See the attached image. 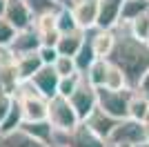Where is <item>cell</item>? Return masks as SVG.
Returning a JSON list of instances; mask_svg holds the SVG:
<instances>
[{
    "label": "cell",
    "mask_w": 149,
    "mask_h": 147,
    "mask_svg": "<svg viewBox=\"0 0 149 147\" xmlns=\"http://www.w3.org/2000/svg\"><path fill=\"white\" fill-rule=\"evenodd\" d=\"M138 92H143L145 96H149V71L145 74L143 78H140V83H138V87H136Z\"/></svg>",
    "instance_id": "cell-34"
},
{
    "label": "cell",
    "mask_w": 149,
    "mask_h": 147,
    "mask_svg": "<svg viewBox=\"0 0 149 147\" xmlns=\"http://www.w3.org/2000/svg\"><path fill=\"white\" fill-rule=\"evenodd\" d=\"M136 147H149V143H140V145H136Z\"/></svg>",
    "instance_id": "cell-37"
},
{
    "label": "cell",
    "mask_w": 149,
    "mask_h": 147,
    "mask_svg": "<svg viewBox=\"0 0 149 147\" xmlns=\"http://www.w3.org/2000/svg\"><path fill=\"white\" fill-rule=\"evenodd\" d=\"M13 49V54H29V51H38V49L42 47V40L38 36V31L33 29V24L27 27V29H20L13 38V43L9 45Z\"/></svg>",
    "instance_id": "cell-15"
},
{
    "label": "cell",
    "mask_w": 149,
    "mask_h": 147,
    "mask_svg": "<svg viewBox=\"0 0 149 147\" xmlns=\"http://www.w3.org/2000/svg\"><path fill=\"white\" fill-rule=\"evenodd\" d=\"M62 2H69V0H62Z\"/></svg>",
    "instance_id": "cell-39"
},
{
    "label": "cell",
    "mask_w": 149,
    "mask_h": 147,
    "mask_svg": "<svg viewBox=\"0 0 149 147\" xmlns=\"http://www.w3.org/2000/svg\"><path fill=\"white\" fill-rule=\"evenodd\" d=\"M89 38H91L93 51L98 58H109L116 47V29H100V27H93L87 31Z\"/></svg>",
    "instance_id": "cell-11"
},
{
    "label": "cell",
    "mask_w": 149,
    "mask_h": 147,
    "mask_svg": "<svg viewBox=\"0 0 149 147\" xmlns=\"http://www.w3.org/2000/svg\"><path fill=\"white\" fill-rule=\"evenodd\" d=\"M11 105H13V94L0 92V125H2V120L7 118V114H9V109H11Z\"/></svg>",
    "instance_id": "cell-33"
},
{
    "label": "cell",
    "mask_w": 149,
    "mask_h": 147,
    "mask_svg": "<svg viewBox=\"0 0 149 147\" xmlns=\"http://www.w3.org/2000/svg\"><path fill=\"white\" fill-rule=\"evenodd\" d=\"M107 71H109V58H96L91 62V67L87 69V80L96 87H105V80H107Z\"/></svg>",
    "instance_id": "cell-22"
},
{
    "label": "cell",
    "mask_w": 149,
    "mask_h": 147,
    "mask_svg": "<svg viewBox=\"0 0 149 147\" xmlns=\"http://www.w3.org/2000/svg\"><path fill=\"white\" fill-rule=\"evenodd\" d=\"M105 87H109V89H127V87H129L127 74L123 71L120 65H116V62H111V60H109V71H107Z\"/></svg>",
    "instance_id": "cell-26"
},
{
    "label": "cell",
    "mask_w": 149,
    "mask_h": 147,
    "mask_svg": "<svg viewBox=\"0 0 149 147\" xmlns=\"http://www.w3.org/2000/svg\"><path fill=\"white\" fill-rule=\"evenodd\" d=\"M127 27H129V31L136 38H140V40H149V11H145V13H140L138 18H134Z\"/></svg>",
    "instance_id": "cell-28"
},
{
    "label": "cell",
    "mask_w": 149,
    "mask_h": 147,
    "mask_svg": "<svg viewBox=\"0 0 149 147\" xmlns=\"http://www.w3.org/2000/svg\"><path fill=\"white\" fill-rule=\"evenodd\" d=\"M16 34H18V29L2 16V18H0V45H11Z\"/></svg>",
    "instance_id": "cell-31"
},
{
    "label": "cell",
    "mask_w": 149,
    "mask_h": 147,
    "mask_svg": "<svg viewBox=\"0 0 149 147\" xmlns=\"http://www.w3.org/2000/svg\"><path fill=\"white\" fill-rule=\"evenodd\" d=\"M16 96H18L20 105H22L25 120H45L47 118V114H49V98L38 92L31 80H22L20 83V87L16 89Z\"/></svg>",
    "instance_id": "cell-3"
},
{
    "label": "cell",
    "mask_w": 149,
    "mask_h": 147,
    "mask_svg": "<svg viewBox=\"0 0 149 147\" xmlns=\"http://www.w3.org/2000/svg\"><path fill=\"white\" fill-rule=\"evenodd\" d=\"M38 54H40L45 65H54L56 58L60 56V51H58V47H54V45H42V47L38 49Z\"/></svg>",
    "instance_id": "cell-32"
},
{
    "label": "cell",
    "mask_w": 149,
    "mask_h": 147,
    "mask_svg": "<svg viewBox=\"0 0 149 147\" xmlns=\"http://www.w3.org/2000/svg\"><path fill=\"white\" fill-rule=\"evenodd\" d=\"M0 147H54V145L40 141V138H36V136H31L29 132H25L22 127H18V129H13V132L2 134Z\"/></svg>",
    "instance_id": "cell-14"
},
{
    "label": "cell",
    "mask_w": 149,
    "mask_h": 147,
    "mask_svg": "<svg viewBox=\"0 0 149 147\" xmlns=\"http://www.w3.org/2000/svg\"><path fill=\"white\" fill-rule=\"evenodd\" d=\"M45 62L38 51H29V54H18L16 56V67H18L20 80H31V76L42 67Z\"/></svg>",
    "instance_id": "cell-18"
},
{
    "label": "cell",
    "mask_w": 149,
    "mask_h": 147,
    "mask_svg": "<svg viewBox=\"0 0 149 147\" xmlns=\"http://www.w3.org/2000/svg\"><path fill=\"white\" fill-rule=\"evenodd\" d=\"M5 11H7V0H0V18L5 16Z\"/></svg>",
    "instance_id": "cell-35"
},
{
    "label": "cell",
    "mask_w": 149,
    "mask_h": 147,
    "mask_svg": "<svg viewBox=\"0 0 149 147\" xmlns=\"http://www.w3.org/2000/svg\"><path fill=\"white\" fill-rule=\"evenodd\" d=\"M27 5H29L31 13H33V18H38V16H45V13H54L58 11L65 2L62 0H25Z\"/></svg>",
    "instance_id": "cell-27"
},
{
    "label": "cell",
    "mask_w": 149,
    "mask_h": 147,
    "mask_svg": "<svg viewBox=\"0 0 149 147\" xmlns=\"http://www.w3.org/2000/svg\"><path fill=\"white\" fill-rule=\"evenodd\" d=\"M33 29L38 31V36H40V40H42V45H54V47L58 45L60 31H58V24H56V11L33 18Z\"/></svg>",
    "instance_id": "cell-12"
},
{
    "label": "cell",
    "mask_w": 149,
    "mask_h": 147,
    "mask_svg": "<svg viewBox=\"0 0 149 147\" xmlns=\"http://www.w3.org/2000/svg\"><path fill=\"white\" fill-rule=\"evenodd\" d=\"M98 56H96V51H93V45H91V38H85V43H82V47L78 49V54L74 56V60H76V67H78V71L80 74H87V69L91 67V62L96 60Z\"/></svg>",
    "instance_id": "cell-21"
},
{
    "label": "cell",
    "mask_w": 149,
    "mask_h": 147,
    "mask_svg": "<svg viewBox=\"0 0 149 147\" xmlns=\"http://www.w3.org/2000/svg\"><path fill=\"white\" fill-rule=\"evenodd\" d=\"M85 38H87V31L78 27V29H74V31L60 34L56 47H58V51H60L62 56H76L78 49L82 47V43H85Z\"/></svg>",
    "instance_id": "cell-17"
},
{
    "label": "cell",
    "mask_w": 149,
    "mask_h": 147,
    "mask_svg": "<svg viewBox=\"0 0 149 147\" xmlns=\"http://www.w3.org/2000/svg\"><path fill=\"white\" fill-rule=\"evenodd\" d=\"M109 60L123 67L129 80V87L136 89L140 78L149 71V40L136 38L127 24H118L116 27V47H113Z\"/></svg>",
    "instance_id": "cell-1"
},
{
    "label": "cell",
    "mask_w": 149,
    "mask_h": 147,
    "mask_svg": "<svg viewBox=\"0 0 149 147\" xmlns=\"http://www.w3.org/2000/svg\"><path fill=\"white\" fill-rule=\"evenodd\" d=\"M47 120L54 125V129H74L80 118L76 114L74 105L67 96H60L56 94L54 98H49V114H47Z\"/></svg>",
    "instance_id": "cell-5"
},
{
    "label": "cell",
    "mask_w": 149,
    "mask_h": 147,
    "mask_svg": "<svg viewBox=\"0 0 149 147\" xmlns=\"http://www.w3.org/2000/svg\"><path fill=\"white\" fill-rule=\"evenodd\" d=\"M149 116V96H145L143 92L134 89L129 98V118H136V120H147Z\"/></svg>",
    "instance_id": "cell-20"
},
{
    "label": "cell",
    "mask_w": 149,
    "mask_h": 147,
    "mask_svg": "<svg viewBox=\"0 0 149 147\" xmlns=\"http://www.w3.org/2000/svg\"><path fill=\"white\" fill-rule=\"evenodd\" d=\"M123 5L125 0H100V18H98L100 29H116L118 27L120 16H123Z\"/></svg>",
    "instance_id": "cell-13"
},
{
    "label": "cell",
    "mask_w": 149,
    "mask_h": 147,
    "mask_svg": "<svg viewBox=\"0 0 149 147\" xmlns=\"http://www.w3.org/2000/svg\"><path fill=\"white\" fill-rule=\"evenodd\" d=\"M140 143H145V123L129 116L118 120L111 136L107 138V145H140Z\"/></svg>",
    "instance_id": "cell-7"
},
{
    "label": "cell",
    "mask_w": 149,
    "mask_h": 147,
    "mask_svg": "<svg viewBox=\"0 0 149 147\" xmlns=\"http://www.w3.org/2000/svg\"><path fill=\"white\" fill-rule=\"evenodd\" d=\"M54 69H56L60 76H71V74H80L78 71V67H76V60L74 56H58L56 62H54Z\"/></svg>",
    "instance_id": "cell-29"
},
{
    "label": "cell",
    "mask_w": 149,
    "mask_h": 147,
    "mask_svg": "<svg viewBox=\"0 0 149 147\" xmlns=\"http://www.w3.org/2000/svg\"><path fill=\"white\" fill-rule=\"evenodd\" d=\"M145 143H149V120H145Z\"/></svg>",
    "instance_id": "cell-36"
},
{
    "label": "cell",
    "mask_w": 149,
    "mask_h": 147,
    "mask_svg": "<svg viewBox=\"0 0 149 147\" xmlns=\"http://www.w3.org/2000/svg\"><path fill=\"white\" fill-rule=\"evenodd\" d=\"M25 123V114H22V105H20L18 96L13 94V105L11 109H9V114H7V118L2 120V125H0V129H2V134H7V132H13V129H18L20 125Z\"/></svg>",
    "instance_id": "cell-23"
},
{
    "label": "cell",
    "mask_w": 149,
    "mask_h": 147,
    "mask_svg": "<svg viewBox=\"0 0 149 147\" xmlns=\"http://www.w3.org/2000/svg\"><path fill=\"white\" fill-rule=\"evenodd\" d=\"M56 24H58V31H60V34L78 29V22H76V16H74V11H71V5H69V2H65L56 11Z\"/></svg>",
    "instance_id": "cell-25"
},
{
    "label": "cell",
    "mask_w": 149,
    "mask_h": 147,
    "mask_svg": "<svg viewBox=\"0 0 149 147\" xmlns=\"http://www.w3.org/2000/svg\"><path fill=\"white\" fill-rule=\"evenodd\" d=\"M5 18L16 27V29H27L33 24V13H31L29 5L25 0H7V11H5Z\"/></svg>",
    "instance_id": "cell-10"
},
{
    "label": "cell",
    "mask_w": 149,
    "mask_h": 147,
    "mask_svg": "<svg viewBox=\"0 0 149 147\" xmlns=\"http://www.w3.org/2000/svg\"><path fill=\"white\" fill-rule=\"evenodd\" d=\"M145 11H149V0H125L120 24H129L134 18H138V16L145 13Z\"/></svg>",
    "instance_id": "cell-24"
},
{
    "label": "cell",
    "mask_w": 149,
    "mask_h": 147,
    "mask_svg": "<svg viewBox=\"0 0 149 147\" xmlns=\"http://www.w3.org/2000/svg\"><path fill=\"white\" fill-rule=\"evenodd\" d=\"M54 147H109V145L85 120H80L74 129H56L54 132Z\"/></svg>",
    "instance_id": "cell-2"
},
{
    "label": "cell",
    "mask_w": 149,
    "mask_h": 147,
    "mask_svg": "<svg viewBox=\"0 0 149 147\" xmlns=\"http://www.w3.org/2000/svg\"><path fill=\"white\" fill-rule=\"evenodd\" d=\"M20 127L25 129V132H29L31 136H36V138H40V141L49 143V145H54V125H51L47 118L45 120H25Z\"/></svg>",
    "instance_id": "cell-19"
},
{
    "label": "cell",
    "mask_w": 149,
    "mask_h": 147,
    "mask_svg": "<svg viewBox=\"0 0 149 147\" xmlns=\"http://www.w3.org/2000/svg\"><path fill=\"white\" fill-rule=\"evenodd\" d=\"M85 123H87V125H89V127H91L98 136H102V138L107 141V138L111 136L113 127L118 125V118H113L111 114H107L102 107H96V109L89 114V118H87Z\"/></svg>",
    "instance_id": "cell-16"
},
{
    "label": "cell",
    "mask_w": 149,
    "mask_h": 147,
    "mask_svg": "<svg viewBox=\"0 0 149 147\" xmlns=\"http://www.w3.org/2000/svg\"><path fill=\"white\" fill-rule=\"evenodd\" d=\"M0 138H2V129H0Z\"/></svg>",
    "instance_id": "cell-38"
},
{
    "label": "cell",
    "mask_w": 149,
    "mask_h": 147,
    "mask_svg": "<svg viewBox=\"0 0 149 147\" xmlns=\"http://www.w3.org/2000/svg\"><path fill=\"white\" fill-rule=\"evenodd\" d=\"M69 100H71V105H74L78 118H80V120H87L89 114L98 107V87L91 85V83L87 80V76L82 74L80 83H78V87H76V92L69 96Z\"/></svg>",
    "instance_id": "cell-6"
},
{
    "label": "cell",
    "mask_w": 149,
    "mask_h": 147,
    "mask_svg": "<svg viewBox=\"0 0 149 147\" xmlns=\"http://www.w3.org/2000/svg\"><path fill=\"white\" fill-rule=\"evenodd\" d=\"M71 11L76 16L78 27L85 31L98 27V18H100V0H69Z\"/></svg>",
    "instance_id": "cell-8"
},
{
    "label": "cell",
    "mask_w": 149,
    "mask_h": 147,
    "mask_svg": "<svg viewBox=\"0 0 149 147\" xmlns=\"http://www.w3.org/2000/svg\"><path fill=\"white\" fill-rule=\"evenodd\" d=\"M31 83L40 94H45L47 98H54L58 94V83H60V74L54 69V65H42L33 76Z\"/></svg>",
    "instance_id": "cell-9"
},
{
    "label": "cell",
    "mask_w": 149,
    "mask_h": 147,
    "mask_svg": "<svg viewBox=\"0 0 149 147\" xmlns=\"http://www.w3.org/2000/svg\"><path fill=\"white\" fill-rule=\"evenodd\" d=\"M131 87L127 89H109V87H98V107L111 114L113 118H123L129 116V98H131Z\"/></svg>",
    "instance_id": "cell-4"
},
{
    "label": "cell",
    "mask_w": 149,
    "mask_h": 147,
    "mask_svg": "<svg viewBox=\"0 0 149 147\" xmlns=\"http://www.w3.org/2000/svg\"><path fill=\"white\" fill-rule=\"evenodd\" d=\"M82 74H71V76H60V83H58V94L60 96H71V94L76 92V87H78V83H80Z\"/></svg>",
    "instance_id": "cell-30"
}]
</instances>
